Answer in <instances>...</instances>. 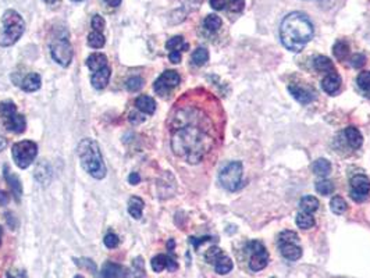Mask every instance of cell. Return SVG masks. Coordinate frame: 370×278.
<instances>
[{"instance_id": "30bf717a", "label": "cell", "mask_w": 370, "mask_h": 278, "mask_svg": "<svg viewBox=\"0 0 370 278\" xmlns=\"http://www.w3.org/2000/svg\"><path fill=\"white\" fill-rule=\"evenodd\" d=\"M181 78L174 70H167L161 74L153 83V90L159 96H166L171 90L178 86Z\"/></svg>"}, {"instance_id": "d590c367", "label": "cell", "mask_w": 370, "mask_h": 278, "mask_svg": "<svg viewBox=\"0 0 370 278\" xmlns=\"http://www.w3.org/2000/svg\"><path fill=\"white\" fill-rule=\"evenodd\" d=\"M316 191H317V194L323 195V196H326V195H330L334 192V184L331 182V181L328 180H320L316 182Z\"/></svg>"}, {"instance_id": "8d00e7d4", "label": "cell", "mask_w": 370, "mask_h": 278, "mask_svg": "<svg viewBox=\"0 0 370 278\" xmlns=\"http://www.w3.org/2000/svg\"><path fill=\"white\" fill-rule=\"evenodd\" d=\"M223 256H224L223 250L220 249V248H217V246H212V248H209V249L206 250L205 259H206V262H208V263L215 266V264L217 263V260Z\"/></svg>"}, {"instance_id": "7c38bea8", "label": "cell", "mask_w": 370, "mask_h": 278, "mask_svg": "<svg viewBox=\"0 0 370 278\" xmlns=\"http://www.w3.org/2000/svg\"><path fill=\"white\" fill-rule=\"evenodd\" d=\"M370 192V180L363 175H355L351 180V199L355 202H363Z\"/></svg>"}, {"instance_id": "603a6c76", "label": "cell", "mask_w": 370, "mask_h": 278, "mask_svg": "<svg viewBox=\"0 0 370 278\" xmlns=\"http://www.w3.org/2000/svg\"><path fill=\"white\" fill-rule=\"evenodd\" d=\"M35 178L41 184H45V185H48L52 180V168L50 166L46 163V161H42V163H39L35 168Z\"/></svg>"}, {"instance_id": "9a60e30c", "label": "cell", "mask_w": 370, "mask_h": 278, "mask_svg": "<svg viewBox=\"0 0 370 278\" xmlns=\"http://www.w3.org/2000/svg\"><path fill=\"white\" fill-rule=\"evenodd\" d=\"M110 75H112V70H110L109 66L105 67V69L99 70V71H95L91 76L92 86L98 90L105 89L109 81H110Z\"/></svg>"}, {"instance_id": "83f0119b", "label": "cell", "mask_w": 370, "mask_h": 278, "mask_svg": "<svg viewBox=\"0 0 370 278\" xmlns=\"http://www.w3.org/2000/svg\"><path fill=\"white\" fill-rule=\"evenodd\" d=\"M313 173L319 177L326 178L331 173V163L326 159H317L313 164Z\"/></svg>"}, {"instance_id": "6f0895ef", "label": "cell", "mask_w": 370, "mask_h": 278, "mask_svg": "<svg viewBox=\"0 0 370 278\" xmlns=\"http://www.w3.org/2000/svg\"><path fill=\"white\" fill-rule=\"evenodd\" d=\"M73 1H82V0H73Z\"/></svg>"}, {"instance_id": "ac0fdd59", "label": "cell", "mask_w": 370, "mask_h": 278, "mask_svg": "<svg viewBox=\"0 0 370 278\" xmlns=\"http://www.w3.org/2000/svg\"><path fill=\"white\" fill-rule=\"evenodd\" d=\"M321 86H323V90L328 93V95H334L337 90L340 89L341 86V78L337 72H330L321 82Z\"/></svg>"}, {"instance_id": "52a82bcc", "label": "cell", "mask_w": 370, "mask_h": 278, "mask_svg": "<svg viewBox=\"0 0 370 278\" xmlns=\"http://www.w3.org/2000/svg\"><path fill=\"white\" fill-rule=\"evenodd\" d=\"M11 153H13L15 166L20 168H27L35 160L36 154H38V145L32 140H21L13 145Z\"/></svg>"}, {"instance_id": "277c9868", "label": "cell", "mask_w": 370, "mask_h": 278, "mask_svg": "<svg viewBox=\"0 0 370 278\" xmlns=\"http://www.w3.org/2000/svg\"><path fill=\"white\" fill-rule=\"evenodd\" d=\"M25 31V22L15 10H6L1 15L0 46H11L18 41Z\"/></svg>"}, {"instance_id": "4dcf8cb0", "label": "cell", "mask_w": 370, "mask_h": 278, "mask_svg": "<svg viewBox=\"0 0 370 278\" xmlns=\"http://www.w3.org/2000/svg\"><path fill=\"white\" fill-rule=\"evenodd\" d=\"M215 270H216L217 274H228L231 270H232V260H231L230 257L225 256L224 255L223 257H220L219 260H217V263L215 264Z\"/></svg>"}, {"instance_id": "cb8c5ba5", "label": "cell", "mask_w": 370, "mask_h": 278, "mask_svg": "<svg viewBox=\"0 0 370 278\" xmlns=\"http://www.w3.org/2000/svg\"><path fill=\"white\" fill-rule=\"evenodd\" d=\"M144 206H145V203L144 201L138 198V196H133V198H130V201H128V213L131 217H134L135 220H140L141 217H142V210H144Z\"/></svg>"}, {"instance_id": "7dc6e473", "label": "cell", "mask_w": 370, "mask_h": 278, "mask_svg": "<svg viewBox=\"0 0 370 278\" xmlns=\"http://www.w3.org/2000/svg\"><path fill=\"white\" fill-rule=\"evenodd\" d=\"M168 59H170V62L174 63V64H178V63L181 62V52H170V55H168Z\"/></svg>"}, {"instance_id": "681fc988", "label": "cell", "mask_w": 370, "mask_h": 278, "mask_svg": "<svg viewBox=\"0 0 370 278\" xmlns=\"http://www.w3.org/2000/svg\"><path fill=\"white\" fill-rule=\"evenodd\" d=\"M130 121H131L133 124H140L142 121H145V117H142V116L137 114V113H131V114H130Z\"/></svg>"}, {"instance_id": "d6986e66", "label": "cell", "mask_w": 370, "mask_h": 278, "mask_svg": "<svg viewBox=\"0 0 370 278\" xmlns=\"http://www.w3.org/2000/svg\"><path fill=\"white\" fill-rule=\"evenodd\" d=\"M135 106L137 109L145 114H153L156 110V102L153 97L148 96V95H141L140 97H137L135 100Z\"/></svg>"}, {"instance_id": "f5cc1de1", "label": "cell", "mask_w": 370, "mask_h": 278, "mask_svg": "<svg viewBox=\"0 0 370 278\" xmlns=\"http://www.w3.org/2000/svg\"><path fill=\"white\" fill-rule=\"evenodd\" d=\"M6 146H7V140L3 138V137H0V152H1Z\"/></svg>"}, {"instance_id": "7402d4cb", "label": "cell", "mask_w": 370, "mask_h": 278, "mask_svg": "<svg viewBox=\"0 0 370 278\" xmlns=\"http://www.w3.org/2000/svg\"><path fill=\"white\" fill-rule=\"evenodd\" d=\"M41 75L39 74H36V72H29L28 75L25 76L24 79H22L21 82V88L25 92H35L41 88Z\"/></svg>"}, {"instance_id": "74e56055", "label": "cell", "mask_w": 370, "mask_h": 278, "mask_svg": "<svg viewBox=\"0 0 370 278\" xmlns=\"http://www.w3.org/2000/svg\"><path fill=\"white\" fill-rule=\"evenodd\" d=\"M356 82L359 85V88L366 93L370 90V71H362L358 78H356Z\"/></svg>"}, {"instance_id": "e575fe53", "label": "cell", "mask_w": 370, "mask_h": 278, "mask_svg": "<svg viewBox=\"0 0 370 278\" xmlns=\"http://www.w3.org/2000/svg\"><path fill=\"white\" fill-rule=\"evenodd\" d=\"M330 208L334 214H342L347 211V202L341 196H334L330 202Z\"/></svg>"}, {"instance_id": "ffe728a7", "label": "cell", "mask_w": 370, "mask_h": 278, "mask_svg": "<svg viewBox=\"0 0 370 278\" xmlns=\"http://www.w3.org/2000/svg\"><path fill=\"white\" fill-rule=\"evenodd\" d=\"M344 135H345L347 142H348L351 147H354V149H359V147L362 146V143H363L362 134H361L359 130L355 128V127H348V128H345Z\"/></svg>"}, {"instance_id": "e0dca14e", "label": "cell", "mask_w": 370, "mask_h": 278, "mask_svg": "<svg viewBox=\"0 0 370 278\" xmlns=\"http://www.w3.org/2000/svg\"><path fill=\"white\" fill-rule=\"evenodd\" d=\"M288 90H290V93L293 95L294 99L298 100L300 104H309L314 100L313 92L303 89V88H300L298 85H290V86H288Z\"/></svg>"}, {"instance_id": "ba28073f", "label": "cell", "mask_w": 370, "mask_h": 278, "mask_svg": "<svg viewBox=\"0 0 370 278\" xmlns=\"http://www.w3.org/2000/svg\"><path fill=\"white\" fill-rule=\"evenodd\" d=\"M298 242H299V236L296 232L294 231L281 232L279 238V248L283 257L291 262L299 260L302 257V248L298 245Z\"/></svg>"}, {"instance_id": "60d3db41", "label": "cell", "mask_w": 370, "mask_h": 278, "mask_svg": "<svg viewBox=\"0 0 370 278\" xmlns=\"http://www.w3.org/2000/svg\"><path fill=\"white\" fill-rule=\"evenodd\" d=\"M92 28L96 31V32H102L103 29H105L106 27V21L105 18L102 17V15H99V14H96V15H93V18H92Z\"/></svg>"}, {"instance_id": "836d02e7", "label": "cell", "mask_w": 370, "mask_h": 278, "mask_svg": "<svg viewBox=\"0 0 370 278\" xmlns=\"http://www.w3.org/2000/svg\"><path fill=\"white\" fill-rule=\"evenodd\" d=\"M222 24H223V21H222V18H220L219 15H216V14H209V15L205 18V21H203L205 28H206L208 31H210V32H216L217 29L222 27Z\"/></svg>"}, {"instance_id": "2e32d148", "label": "cell", "mask_w": 370, "mask_h": 278, "mask_svg": "<svg viewBox=\"0 0 370 278\" xmlns=\"http://www.w3.org/2000/svg\"><path fill=\"white\" fill-rule=\"evenodd\" d=\"M3 174H4V180L8 184V187L11 188L13 195H14L15 202H20V196L22 195V185L21 181L18 180V177L14 173L10 171L8 166L3 167Z\"/></svg>"}, {"instance_id": "8fae6325", "label": "cell", "mask_w": 370, "mask_h": 278, "mask_svg": "<svg viewBox=\"0 0 370 278\" xmlns=\"http://www.w3.org/2000/svg\"><path fill=\"white\" fill-rule=\"evenodd\" d=\"M248 249L251 252L249 269L252 271L263 270L269 263V252L266 250L263 243L258 242V241H252L248 243Z\"/></svg>"}, {"instance_id": "d6a6232c", "label": "cell", "mask_w": 370, "mask_h": 278, "mask_svg": "<svg viewBox=\"0 0 370 278\" xmlns=\"http://www.w3.org/2000/svg\"><path fill=\"white\" fill-rule=\"evenodd\" d=\"M86 43H88V46H91V48H93V49H100L105 46L106 39L102 32H96V31H93V32H91V34L88 35Z\"/></svg>"}, {"instance_id": "4316f807", "label": "cell", "mask_w": 370, "mask_h": 278, "mask_svg": "<svg viewBox=\"0 0 370 278\" xmlns=\"http://www.w3.org/2000/svg\"><path fill=\"white\" fill-rule=\"evenodd\" d=\"M166 49H168L170 52H182V50H188L189 45L184 41L182 36H173L171 39H168L166 42Z\"/></svg>"}, {"instance_id": "f1b7e54d", "label": "cell", "mask_w": 370, "mask_h": 278, "mask_svg": "<svg viewBox=\"0 0 370 278\" xmlns=\"http://www.w3.org/2000/svg\"><path fill=\"white\" fill-rule=\"evenodd\" d=\"M296 225L302 229H309L314 225V217L310 213L299 211L296 214Z\"/></svg>"}, {"instance_id": "6da1fadb", "label": "cell", "mask_w": 370, "mask_h": 278, "mask_svg": "<svg viewBox=\"0 0 370 278\" xmlns=\"http://www.w3.org/2000/svg\"><path fill=\"white\" fill-rule=\"evenodd\" d=\"M213 145V139L199 127L184 124L177 128L171 138V149L177 157L189 164H198Z\"/></svg>"}, {"instance_id": "d4e9b609", "label": "cell", "mask_w": 370, "mask_h": 278, "mask_svg": "<svg viewBox=\"0 0 370 278\" xmlns=\"http://www.w3.org/2000/svg\"><path fill=\"white\" fill-rule=\"evenodd\" d=\"M314 70L320 72H334V64L326 56H317L313 60Z\"/></svg>"}, {"instance_id": "816d5d0a", "label": "cell", "mask_w": 370, "mask_h": 278, "mask_svg": "<svg viewBox=\"0 0 370 278\" xmlns=\"http://www.w3.org/2000/svg\"><path fill=\"white\" fill-rule=\"evenodd\" d=\"M105 1L112 7H119L121 4V0H105Z\"/></svg>"}, {"instance_id": "44dd1931", "label": "cell", "mask_w": 370, "mask_h": 278, "mask_svg": "<svg viewBox=\"0 0 370 278\" xmlns=\"http://www.w3.org/2000/svg\"><path fill=\"white\" fill-rule=\"evenodd\" d=\"M86 66L91 70L92 72L99 71V70L107 67V57L102 53H92L88 59H86Z\"/></svg>"}, {"instance_id": "b9f144b4", "label": "cell", "mask_w": 370, "mask_h": 278, "mask_svg": "<svg viewBox=\"0 0 370 278\" xmlns=\"http://www.w3.org/2000/svg\"><path fill=\"white\" fill-rule=\"evenodd\" d=\"M103 242H105L106 248H109V249H114V248H117V246H119L120 239H119V236L116 235V234L110 232V234H107V235L105 236Z\"/></svg>"}, {"instance_id": "f907efd6", "label": "cell", "mask_w": 370, "mask_h": 278, "mask_svg": "<svg viewBox=\"0 0 370 278\" xmlns=\"http://www.w3.org/2000/svg\"><path fill=\"white\" fill-rule=\"evenodd\" d=\"M8 199H10V196H8L4 191H0V205H1V206H6Z\"/></svg>"}, {"instance_id": "11a10c76", "label": "cell", "mask_w": 370, "mask_h": 278, "mask_svg": "<svg viewBox=\"0 0 370 278\" xmlns=\"http://www.w3.org/2000/svg\"><path fill=\"white\" fill-rule=\"evenodd\" d=\"M74 278H84V277H82L81 274H78V276H75V277H74Z\"/></svg>"}, {"instance_id": "f546056e", "label": "cell", "mask_w": 370, "mask_h": 278, "mask_svg": "<svg viewBox=\"0 0 370 278\" xmlns=\"http://www.w3.org/2000/svg\"><path fill=\"white\" fill-rule=\"evenodd\" d=\"M191 60H192V63L195 64L196 67H201L203 64H206L208 60H209V52H208V49L198 48L196 50H194Z\"/></svg>"}, {"instance_id": "9f6ffc18", "label": "cell", "mask_w": 370, "mask_h": 278, "mask_svg": "<svg viewBox=\"0 0 370 278\" xmlns=\"http://www.w3.org/2000/svg\"><path fill=\"white\" fill-rule=\"evenodd\" d=\"M1 232H3V229H1V227H0V238H1ZM0 243H1V241H0Z\"/></svg>"}, {"instance_id": "4fadbf2b", "label": "cell", "mask_w": 370, "mask_h": 278, "mask_svg": "<svg viewBox=\"0 0 370 278\" xmlns=\"http://www.w3.org/2000/svg\"><path fill=\"white\" fill-rule=\"evenodd\" d=\"M128 276L130 270L127 267L113 262H106L99 274L100 278H128Z\"/></svg>"}, {"instance_id": "7a4b0ae2", "label": "cell", "mask_w": 370, "mask_h": 278, "mask_svg": "<svg viewBox=\"0 0 370 278\" xmlns=\"http://www.w3.org/2000/svg\"><path fill=\"white\" fill-rule=\"evenodd\" d=\"M313 38V24L307 15L295 11L287 15L280 27V39L290 52L298 53Z\"/></svg>"}, {"instance_id": "ee69618b", "label": "cell", "mask_w": 370, "mask_h": 278, "mask_svg": "<svg viewBox=\"0 0 370 278\" xmlns=\"http://www.w3.org/2000/svg\"><path fill=\"white\" fill-rule=\"evenodd\" d=\"M351 64L354 69H362L363 66L366 64V57L362 55V53H358V55L352 56L351 59Z\"/></svg>"}, {"instance_id": "c3c4849f", "label": "cell", "mask_w": 370, "mask_h": 278, "mask_svg": "<svg viewBox=\"0 0 370 278\" xmlns=\"http://www.w3.org/2000/svg\"><path fill=\"white\" fill-rule=\"evenodd\" d=\"M128 182L131 184V185H138L141 182V177L138 173H131L130 174V177H128Z\"/></svg>"}, {"instance_id": "ab89813d", "label": "cell", "mask_w": 370, "mask_h": 278, "mask_svg": "<svg viewBox=\"0 0 370 278\" xmlns=\"http://www.w3.org/2000/svg\"><path fill=\"white\" fill-rule=\"evenodd\" d=\"M134 277L135 278H144L145 277V266L142 262V257H137L133 263Z\"/></svg>"}, {"instance_id": "9c48e42d", "label": "cell", "mask_w": 370, "mask_h": 278, "mask_svg": "<svg viewBox=\"0 0 370 278\" xmlns=\"http://www.w3.org/2000/svg\"><path fill=\"white\" fill-rule=\"evenodd\" d=\"M241 180H242V164L239 161H231L230 164L224 167L219 175V181L222 187L230 192L237 191L241 184Z\"/></svg>"}, {"instance_id": "5b68a950", "label": "cell", "mask_w": 370, "mask_h": 278, "mask_svg": "<svg viewBox=\"0 0 370 278\" xmlns=\"http://www.w3.org/2000/svg\"><path fill=\"white\" fill-rule=\"evenodd\" d=\"M0 118L8 131L14 134H22L27 128V121L21 114L17 113V107L13 102H1L0 103Z\"/></svg>"}, {"instance_id": "484cf974", "label": "cell", "mask_w": 370, "mask_h": 278, "mask_svg": "<svg viewBox=\"0 0 370 278\" xmlns=\"http://www.w3.org/2000/svg\"><path fill=\"white\" fill-rule=\"evenodd\" d=\"M320 206L319 201L314 198V196H303L299 202V208L300 211H305V213H313Z\"/></svg>"}, {"instance_id": "7bdbcfd3", "label": "cell", "mask_w": 370, "mask_h": 278, "mask_svg": "<svg viewBox=\"0 0 370 278\" xmlns=\"http://www.w3.org/2000/svg\"><path fill=\"white\" fill-rule=\"evenodd\" d=\"M227 4H228L230 11H232V13H239V11L244 10L245 0H228Z\"/></svg>"}, {"instance_id": "db71d44e", "label": "cell", "mask_w": 370, "mask_h": 278, "mask_svg": "<svg viewBox=\"0 0 370 278\" xmlns=\"http://www.w3.org/2000/svg\"><path fill=\"white\" fill-rule=\"evenodd\" d=\"M45 1H46L48 4H55V3H56L57 0H45Z\"/></svg>"}, {"instance_id": "1f68e13d", "label": "cell", "mask_w": 370, "mask_h": 278, "mask_svg": "<svg viewBox=\"0 0 370 278\" xmlns=\"http://www.w3.org/2000/svg\"><path fill=\"white\" fill-rule=\"evenodd\" d=\"M333 53L337 57V60L344 62L349 55V45L345 41H338L333 48Z\"/></svg>"}, {"instance_id": "f6af8a7d", "label": "cell", "mask_w": 370, "mask_h": 278, "mask_svg": "<svg viewBox=\"0 0 370 278\" xmlns=\"http://www.w3.org/2000/svg\"><path fill=\"white\" fill-rule=\"evenodd\" d=\"M209 3L215 10H223L224 7L227 6L228 0H209Z\"/></svg>"}, {"instance_id": "bcb514c9", "label": "cell", "mask_w": 370, "mask_h": 278, "mask_svg": "<svg viewBox=\"0 0 370 278\" xmlns=\"http://www.w3.org/2000/svg\"><path fill=\"white\" fill-rule=\"evenodd\" d=\"M210 239H212L210 236H203V238H199V239H198V238H191L189 241H191V243H192V245L195 246V249H198L201 243L206 242V241H210Z\"/></svg>"}, {"instance_id": "5bb4252c", "label": "cell", "mask_w": 370, "mask_h": 278, "mask_svg": "<svg viewBox=\"0 0 370 278\" xmlns=\"http://www.w3.org/2000/svg\"><path fill=\"white\" fill-rule=\"evenodd\" d=\"M152 269L154 273H160L164 269H167L168 271H175L178 269V264L173 257L167 255H157L152 259Z\"/></svg>"}, {"instance_id": "8992f818", "label": "cell", "mask_w": 370, "mask_h": 278, "mask_svg": "<svg viewBox=\"0 0 370 278\" xmlns=\"http://www.w3.org/2000/svg\"><path fill=\"white\" fill-rule=\"evenodd\" d=\"M50 55L52 59L62 67H69L73 60V48L69 38L62 34H57L50 42Z\"/></svg>"}, {"instance_id": "3957f363", "label": "cell", "mask_w": 370, "mask_h": 278, "mask_svg": "<svg viewBox=\"0 0 370 278\" xmlns=\"http://www.w3.org/2000/svg\"><path fill=\"white\" fill-rule=\"evenodd\" d=\"M77 154L79 163L86 173L96 180H102L106 177V166L98 142L91 138L82 139L77 147Z\"/></svg>"}, {"instance_id": "f35d334b", "label": "cell", "mask_w": 370, "mask_h": 278, "mask_svg": "<svg viewBox=\"0 0 370 278\" xmlns=\"http://www.w3.org/2000/svg\"><path fill=\"white\" fill-rule=\"evenodd\" d=\"M144 86V79L141 76H133L127 81V90L128 92H138Z\"/></svg>"}]
</instances>
